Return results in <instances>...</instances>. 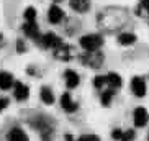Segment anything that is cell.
I'll return each mask as SVG.
<instances>
[{
	"label": "cell",
	"mask_w": 149,
	"mask_h": 141,
	"mask_svg": "<svg viewBox=\"0 0 149 141\" xmlns=\"http://www.w3.org/2000/svg\"><path fill=\"white\" fill-rule=\"evenodd\" d=\"M126 22H128L126 10L118 8V7H110V8L103 10L98 15V25L110 31L116 30V28H121Z\"/></svg>",
	"instance_id": "1"
},
{
	"label": "cell",
	"mask_w": 149,
	"mask_h": 141,
	"mask_svg": "<svg viewBox=\"0 0 149 141\" xmlns=\"http://www.w3.org/2000/svg\"><path fill=\"white\" fill-rule=\"evenodd\" d=\"M105 61V57L100 51H87L85 54L80 56V62L85 64L87 67H92V69H97V67H100Z\"/></svg>",
	"instance_id": "3"
},
{
	"label": "cell",
	"mask_w": 149,
	"mask_h": 141,
	"mask_svg": "<svg viewBox=\"0 0 149 141\" xmlns=\"http://www.w3.org/2000/svg\"><path fill=\"white\" fill-rule=\"evenodd\" d=\"M40 97H41V102H43V103H46V105H53L54 100H56L53 89L48 87V85H43V87H41V90H40Z\"/></svg>",
	"instance_id": "15"
},
{
	"label": "cell",
	"mask_w": 149,
	"mask_h": 141,
	"mask_svg": "<svg viewBox=\"0 0 149 141\" xmlns=\"http://www.w3.org/2000/svg\"><path fill=\"white\" fill-rule=\"evenodd\" d=\"M118 43L121 44V46H130V44L136 43V36L133 35V33H121V35L118 36Z\"/></svg>",
	"instance_id": "19"
},
{
	"label": "cell",
	"mask_w": 149,
	"mask_h": 141,
	"mask_svg": "<svg viewBox=\"0 0 149 141\" xmlns=\"http://www.w3.org/2000/svg\"><path fill=\"white\" fill-rule=\"evenodd\" d=\"M7 141H30V138L22 128H12L7 135Z\"/></svg>",
	"instance_id": "14"
},
{
	"label": "cell",
	"mask_w": 149,
	"mask_h": 141,
	"mask_svg": "<svg viewBox=\"0 0 149 141\" xmlns=\"http://www.w3.org/2000/svg\"><path fill=\"white\" fill-rule=\"evenodd\" d=\"M103 44V38L97 33H90V35H85L80 38V46H82L85 51H98Z\"/></svg>",
	"instance_id": "2"
},
{
	"label": "cell",
	"mask_w": 149,
	"mask_h": 141,
	"mask_svg": "<svg viewBox=\"0 0 149 141\" xmlns=\"http://www.w3.org/2000/svg\"><path fill=\"white\" fill-rule=\"evenodd\" d=\"M8 103H10V100L7 97H0V112H3L8 107Z\"/></svg>",
	"instance_id": "26"
},
{
	"label": "cell",
	"mask_w": 149,
	"mask_h": 141,
	"mask_svg": "<svg viewBox=\"0 0 149 141\" xmlns=\"http://www.w3.org/2000/svg\"><path fill=\"white\" fill-rule=\"evenodd\" d=\"M70 7L75 10V12H87L88 7H90V0H70L69 2Z\"/></svg>",
	"instance_id": "17"
},
{
	"label": "cell",
	"mask_w": 149,
	"mask_h": 141,
	"mask_svg": "<svg viewBox=\"0 0 149 141\" xmlns=\"http://www.w3.org/2000/svg\"><path fill=\"white\" fill-rule=\"evenodd\" d=\"M17 51L18 53H25V51H26V43H25L23 40L17 41Z\"/></svg>",
	"instance_id": "25"
},
{
	"label": "cell",
	"mask_w": 149,
	"mask_h": 141,
	"mask_svg": "<svg viewBox=\"0 0 149 141\" xmlns=\"http://www.w3.org/2000/svg\"><path fill=\"white\" fill-rule=\"evenodd\" d=\"M23 17H25V20H26V22H36L38 12H36V8H35V7H28V8L25 10V13H23Z\"/></svg>",
	"instance_id": "21"
},
{
	"label": "cell",
	"mask_w": 149,
	"mask_h": 141,
	"mask_svg": "<svg viewBox=\"0 0 149 141\" xmlns=\"http://www.w3.org/2000/svg\"><path fill=\"white\" fill-rule=\"evenodd\" d=\"M38 43H40V46H43V48H46V49H56L57 46L62 43V40L57 35H54V33L49 31V33L41 35V38L38 40Z\"/></svg>",
	"instance_id": "4"
},
{
	"label": "cell",
	"mask_w": 149,
	"mask_h": 141,
	"mask_svg": "<svg viewBox=\"0 0 149 141\" xmlns=\"http://www.w3.org/2000/svg\"><path fill=\"white\" fill-rule=\"evenodd\" d=\"M64 80H66L67 89H75L77 85H79V82H80V77H79V74H77L75 70L67 69L66 72H64Z\"/></svg>",
	"instance_id": "12"
},
{
	"label": "cell",
	"mask_w": 149,
	"mask_h": 141,
	"mask_svg": "<svg viewBox=\"0 0 149 141\" xmlns=\"http://www.w3.org/2000/svg\"><path fill=\"white\" fill-rule=\"evenodd\" d=\"M133 120H134V125L138 128L146 126V123H148V120H149L148 110H146L144 107H138V108H134V112H133Z\"/></svg>",
	"instance_id": "8"
},
{
	"label": "cell",
	"mask_w": 149,
	"mask_h": 141,
	"mask_svg": "<svg viewBox=\"0 0 149 141\" xmlns=\"http://www.w3.org/2000/svg\"><path fill=\"white\" fill-rule=\"evenodd\" d=\"M133 140H134V131L133 130H126V131H123L120 141H133Z\"/></svg>",
	"instance_id": "23"
},
{
	"label": "cell",
	"mask_w": 149,
	"mask_h": 141,
	"mask_svg": "<svg viewBox=\"0 0 149 141\" xmlns=\"http://www.w3.org/2000/svg\"><path fill=\"white\" fill-rule=\"evenodd\" d=\"M64 17H66L64 10H62L57 3H53L51 7H49V10H48V22L51 23V25H59V23L64 20Z\"/></svg>",
	"instance_id": "6"
},
{
	"label": "cell",
	"mask_w": 149,
	"mask_h": 141,
	"mask_svg": "<svg viewBox=\"0 0 149 141\" xmlns=\"http://www.w3.org/2000/svg\"><path fill=\"white\" fill-rule=\"evenodd\" d=\"M53 51H54V57L59 59V61H70L74 57V48L69 46V44H66V43H61Z\"/></svg>",
	"instance_id": "5"
},
{
	"label": "cell",
	"mask_w": 149,
	"mask_h": 141,
	"mask_svg": "<svg viewBox=\"0 0 149 141\" xmlns=\"http://www.w3.org/2000/svg\"><path fill=\"white\" fill-rule=\"evenodd\" d=\"M77 141H100V138L97 135H82Z\"/></svg>",
	"instance_id": "24"
},
{
	"label": "cell",
	"mask_w": 149,
	"mask_h": 141,
	"mask_svg": "<svg viewBox=\"0 0 149 141\" xmlns=\"http://www.w3.org/2000/svg\"><path fill=\"white\" fill-rule=\"evenodd\" d=\"M131 90H133V94H134L136 97H144V94H146V82H144V79L139 77V75L133 77L131 79Z\"/></svg>",
	"instance_id": "10"
},
{
	"label": "cell",
	"mask_w": 149,
	"mask_h": 141,
	"mask_svg": "<svg viewBox=\"0 0 149 141\" xmlns=\"http://www.w3.org/2000/svg\"><path fill=\"white\" fill-rule=\"evenodd\" d=\"M13 97L17 98L18 102H25L28 97H30V87L23 82H15L13 85Z\"/></svg>",
	"instance_id": "9"
},
{
	"label": "cell",
	"mask_w": 149,
	"mask_h": 141,
	"mask_svg": "<svg viewBox=\"0 0 149 141\" xmlns=\"http://www.w3.org/2000/svg\"><path fill=\"white\" fill-rule=\"evenodd\" d=\"M15 85V77L7 70H0V89L2 90H8Z\"/></svg>",
	"instance_id": "13"
},
{
	"label": "cell",
	"mask_w": 149,
	"mask_h": 141,
	"mask_svg": "<svg viewBox=\"0 0 149 141\" xmlns=\"http://www.w3.org/2000/svg\"><path fill=\"white\" fill-rule=\"evenodd\" d=\"M105 84H107L105 75H97V77H93V85H95V89H102Z\"/></svg>",
	"instance_id": "22"
},
{
	"label": "cell",
	"mask_w": 149,
	"mask_h": 141,
	"mask_svg": "<svg viewBox=\"0 0 149 141\" xmlns=\"http://www.w3.org/2000/svg\"><path fill=\"white\" fill-rule=\"evenodd\" d=\"M113 95H115V90H111V89H108V90H105V92H102V105L108 107L110 103H111V100H113Z\"/></svg>",
	"instance_id": "20"
},
{
	"label": "cell",
	"mask_w": 149,
	"mask_h": 141,
	"mask_svg": "<svg viewBox=\"0 0 149 141\" xmlns=\"http://www.w3.org/2000/svg\"><path fill=\"white\" fill-rule=\"evenodd\" d=\"M105 82H107V85H110V89H111V90L120 89V87H121V84H123L121 77H120L116 72H110V74H107L105 75Z\"/></svg>",
	"instance_id": "16"
},
{
	"label": "cell",
	"mask_w": 149,
	"mask_h": 141,
	"mask_svg": "<svg viewBox=\"0 0 149 141\" xmlns=\"http://www.w3.org/2000/svg\"><path fill=\"white\" fill-rule=\"evenodd\" d=\"M54 2H62V0H54Z\"/></svg>",
	"instance_id": "28"
},
{
	"label": "cell",
	"mask_w": 149,
	"mask_h": 141,
	"mask_svg": "<svg viewBox=\"0 0 149 141\" xmlns=\"http://www.w3.org/2000/svg\"><path fill=\"white\" fill-rule=\"evenodd\" d=\"M3 44V36H2V33H0V46Z\"/></svg>",
	"instance_id": "27"
},
{
	"label": "cell",
	"mask_w": 149,
	"mask_h": 141,
	"mask_svg": "<svg viewBox=\"0 0 149 141\" xmlns=\"http://www.w3.org/2000/svg\"><path fill=\"white\" fill-rule=\"evenodd\" d=\"M136 15L149 18V0H139V5L136 7Z\"/></svg>",
	"instance_id": "18"
},
{
	"label": "cell",
	"mask_w": 149,
	"mask_h": 141,
	"mask_svg": "<svg viewBox=\"0 0 149 141\" xmlns=\"http://www.w3.org/2000/svg\"><path fill=\"white\" fill-rule=\"evenodd\" d=\"M61 107H62V110H66V112H69V113H72V112H75L77 110V102L72 98V95L70 94H62L61 95Z\"/></svg>",
	"instance_id": "11"
},
{
	"label": "cell",
	"mask_w": 149,
	"mask_h": 141,
	"mask_svg": "<svg viewBox=\"0 0 149 141\" xmlns=\"http://www.w3.org/2000/svg\"><path fill=\"white\" fill-rule=\"evenodd\" d=\"M23 33L30 38V40H35L38 41L41 38V33H40V27L36 22H25L23 23Z\"/></svg>",
	"instance_id": "7"
}]
</instances>
